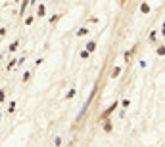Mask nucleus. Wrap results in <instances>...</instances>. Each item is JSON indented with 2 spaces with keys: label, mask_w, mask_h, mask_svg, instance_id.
Returning a JSON list of instances; mask_svg holds the SVG:
<instances>
[{
  "label": "nucleus",
  "mask_w": 165,
  "mask_h": 147,
  "mask_svg": "<svg viewBox=\"0 0 165 147\" xmlns=\"http://www.w3.org/2000/svg\"><path fill=\"white\" fill-rule=\"evenodd\" d=\"M42 15H44V6L41 4V6H39V17H42Z\"/></svg>",
  "instance_id": "obj_4"
},
{
  "label": "nucleus",
  "mask_w": 165,
  "mask_h": 147,
  "mask_svg": "<svg viewBox=\"0 0 165 147\" xmlns=\"http://www.w3.org/2000/svg\"><path fill=\"white\" fill-rule=\"evenodd\" d=\"M119 73H121V69H119V67H115V69H113V76H117Z\"/></svg>",
  "instance_id": "obj_6"
},
{
  "label": "nucleus",
  "mask_w": 165,
  "mask_h": 147,
  "mask_svg": "<svg viewBox=\"0 0 165 147\" xmlns=\"http://www.w3.org/2000/svg\"><path fill=\"white\" fill-rule=\"evenodd\" d=\"M17 46H19V42H17V40H15V42H14V44H12V46H10V52L17 50Z\"/></svg>",
  "instance_id": "obj_3"
},
{
  "label": "nucleus",
  "mask_w": 165,
  "mask_h": 147,
  "mask_svg": "<svg viewBox=\"0 0 165 147\" xmlns=\"http://www.w3.org/2000/svg\"><path fill=\"white\" fill-rule=\"evenodd\" d=\"M140 10H142L144 14H148V12H150V6H148V4H142V6H140Z\"/></svg>",
  "instance_id": "obj_2"
},
{
  "label": "nucleus",
  "mask_w": 165,
  "mask_h": 147,
  "mask_svg": "<svg viewBox=\"0 0 165 147\" xmlns=\"http://www.w3.org/2000/svg\"><path fill=\"white\" fill-rule=\"evenodd\" d=\"M86 32H88L86 29H81V31H77V36H83V35H86Z\"/></svg>",
  "instance_id": "obj_5"
},
{
  "label": "nucleus",
  "mask_w": 165,
  "mask_h": 147,
  "mask_svg": "<svg viewBox=\"0 0 165 147\" xmlns=\"http://www.w3.org/2000/svg\"><path fill=\"white\" fill-rule=\"evenodd\" d=\"M81 58H83V59H86V58H88V52H84V50H83V52H81Z\"/></svg>",
  "instance_id": "obj_7"
},
{
  "label": "nucleus",
  "mask_w": 165,
  "mask_h": 147,
  "mask_svg": "<svg viewBox=\"0 0 165 147\" xmlns=\"http://www.w3.org/2000/svg\"><path fill=\"white\" fill-rule=\"evenodd\" d=\"M94 48H96L94 42H88V44H86V50H88V52H94Z\"/></svg>",
  "instance_id": "obj_1"
}]
</instances>
